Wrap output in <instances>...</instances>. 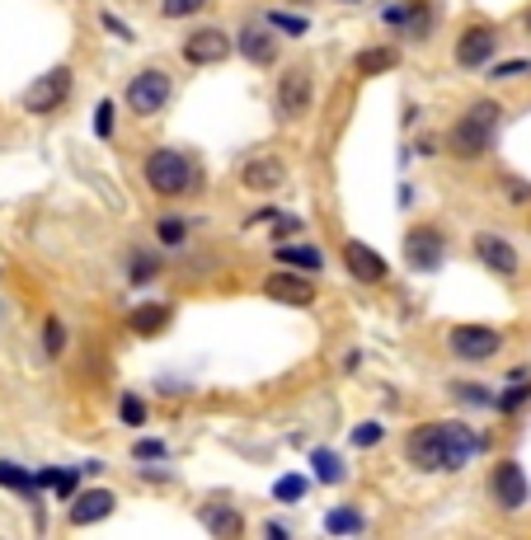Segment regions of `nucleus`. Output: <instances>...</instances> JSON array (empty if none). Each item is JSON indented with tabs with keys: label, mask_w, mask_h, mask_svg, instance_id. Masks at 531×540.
<instances>
[{
	"label": "nucleus",
	"mask_w": 531,
	"mask_h": 540,
	"mask_svg": "<svg viewBox=\"0 0 531 540\" xmlns=\"http://www.w3.org/2000/svg\"><path fill=\"white\" fill-rule=\"evenodd\" d=\"M315 103V85H311V71H288L278 80V118L282 122H301L305 113H311Z\"/></svg>",
	"instance_id": "5"
},
{
	"label": "nucleus",
	"mask_w": 531,
	"mask_h": 540,
	"mask_svg": "<svg viewBox=\"0 0 531 540\" xmlns=\"http://www.w3.org/2000/svg\"><path fill=\"white\" fill-rule=\"evenodd\" d=\"M132 456L137 461H160V456H165V442H137Z\"/></svg>",
	"instance_id": "37"
},
{
	"label": "nucleus",
	"mask_w": 531,
	"mask_h": 540,
	"mask_svg": "<svg viewBox=\"0 0 531 540\" xmlns=\"http://www.w3.org/2000/svg\"><path fill=\"white\" fill-rule=\"evenodd\" d=\"M527 33H531V10H527Z\"/></svg>",
	"instance_id": "40"
},
{
	"label": "nucleus",
	"mask_w": 531,
	"mask_h": 540,
	"mask_svg": "<svg viewBox=\"0 0 531 540\" xmlns=\"http://www.w3.org/2000/svg\"><path fill=\"white\" fill-rule=\"evenodd\" d=\"M263 19H269L273 29H282V33H292V38H301L305 29H311V24H305V14H288V10H269V14H263Z\"/></svg>",
	"instance_id": "28"
},
{
	"label": "nucleus",
	"mask_w": 531,
	"mask_h": 540,
	"mask_svg": "<svg viewBox=\"0 0 531 540\" xmlns=\"http://www.w3.org/2000/svg\"><path fill=\"white\" fill-rule=\"evenodd\" d=\"M499 118H503V109H499L494 99L471 103V109H465V118L452 128V137H447L452 155H461V160L484 155V151H489V141H494V132H499Z\"/></svg>",
	"instance_id": "1"
},
{
	"label": "nucleus",
	"mask_w": 531,
	"mask_h": 540,
	"mask_svg": "<svg viewBox=\"0 0 531 540\" xmlns=\"http://www.w3.org/2000/svg\"><path fill=\"white\" fill-rule=\"evenodd\" d=\"M475 254H480V263L489 268V273H499V278H513V273H518V249L508 244L503 235L480 231V235H475Z\"/></svg>",
	"instance_id": "14"
},
{
	"label": "nucleus",
	"mask_w": 531,
	"mask_h": 540,
	"mask_svg": "<svg viewBox=\"0 0 531 540\" xmlns=\"http://www.w3.org/2000/svg\"><path fill=\"white\" fill-rule=\"evenodd\" d=\"M202 5H208V0H160V14H165V19H189Z\"/></svg>",
	"instance_id": "29"
},
{
	"label": "nucleus",
	"mask_w": 531,
	"mask_h": 540,
	"mask_svg": "<svg viewBox=\"0 0 531 540\" xmlns=\"http://www.w3.org/2000/svg\"><path fill=\"white\" fill-rule=\"evenodd\" d=\"M489 498L503 508V512H518L527 508V498H531V484H527V474L518 461H499L494 474H489Z\"/></svg>",
	"instance_id": "6"
},
{
	"label": "nucleus",
	"mask_w": 531,
	"mask_h": 540,
	"mask_svg": "<svg viewBox=\"0 0 531 540\" xmlns=\"http://www.w3.org/2000/svg\"><path fill=\"white\" fill-rule=\"evenodd\" d=\"M480 451V438L465 423H447V470H461Z\"/></svg>",
	"instance_id": "18"
},
{
	"label": "nucleus",
	"mask_w": 531,
	"mask_h": 540,
	"mask_svg": "<svg viewBox=\"0 0 531 540\" xmlns=\"http://www.w3.org/2000/svg\"><path fill=\"white\" fill-rule=\"evenodd\" d=\"M66 94H71V71L66 66H52L48 75H38L33 85L24 90V109L29 113H52V109L66 103Z\"/></svg>",
	"instance_id": "8"
},
{
	"label": "nucleus",
	"mask_w": 531,
	"mask_h": 540,
	"mask_svg": "<svg viewBox=\"0 0 531 540\" xmlns=\"http://www.w3.org/2000/svg\"><path fill=\"white\" fill-rule=\"evenodd\" d=\"M343 263H349V273H353L358 282H385V273H391V268H385V259L376 254L372 244H362V240H349V244H343Z\"/></svg>",
	"instance_id": "15"
},
{
	"label": "nucleus",
	"mask_w": 531,
	"mask_h": 540,
	"mask_svg": "<svg viewBox=\"0 0 531 540\" xmlns=\"http://www.w3.org/2000/svg\"><path fill=\"white\" fill-rule=\"evenodd\" d=\"M404 456H410L414 470H447V423L414 428L410 442H404Z\"/></svg>",
	"instance_id": "3"
},
{
	"label": "nucleus",
	"mask_w": 531,
	"mask_h": 540,
	"mask_svg": "<svg viewBox=\"0 0 531 540\" xmlns=\"http://www.w3.org/2000/svg\"><path fill=\"white\" fill-rule=\"evenodd\" d=\"M447 348H452V358L461 362H484L499 352V334L484 324H456L452 334H447Z\"/></svg>",
	"instance_id": "9"
},
{
	"label": "nucleus",
	"mask_w": 531,
	"mask_h": 540,
	"mask_svg": "<svg viewBox=\"0 0 531 540\" xmlns=\"http://www.w3.org/2000/svg\"><path fill=\"white\" fill-rule=\"evenodd\" d=\"M311 461H315V480H320V484H334V480H343V461H339L334 451H315Z\"/></svg>",
	"instance_id": "24"
},
{
	"label": "nucleus",
	"mask_w": 531,
	"mask_h": 540,
	"mask_svg": "<svg viewBox=\"0 0 531 540\" xmlns=\"http://www.w3.org/2000/svg\"><path fill=\"white\" fill-rule=\"evenodd\" d=\"M170 75L165 71H141V75H132V85H128V109L137 113V118H151V113H160L170 103Z\"/></svg>",
	"instance_id": "4"
},
{
	"label": "nucleus",
	"mask_w": 531,
	"mask_h": 540,
	"mask_svg": "<svg viewBox=\"0 0 531 540\" xmlns=\"http://www.w3.org/2000/svg\"><path fill=\"white\" fill-rule=\"evenodd\" d=\"M278 259L288 263V268H305V273H320V249H311V244H282L278 249Z\"/></svg>",
	"instance_id": "22"
},
{
	"label": "nucleus",
	"mask_w": 531,
	"mask_h": 540,
	"mask_svg": "<svg viewBox=\"0 0 531 540\" xmlns=\"http://www.w3.org/2000/svg\"><path fill=\"white\" fill-rule=\"evenodd\" d=\"M452 390L461 394L465 404H489V400H494V394H484V385H452Z\"/></svg>",
	"instance_id": "36"
},
{
	"label": "nucleus",
	"mask_w": 531,
	"mask_h": 540,
	"mask_svg": "<svg viewBox=\"0 0 531 540\" xmlns=\"http://www.w3.org/2000/svg\"><path fill=\"white\" fill-rule=\"evenodd\" d=\"M118 409H122V423H132V428L146 419V404H141L137 394H122V404H118Z\"/></svg>",
	"instance_id": "34"
},
{
	"label": "nucleus",
	"mask_w": 531,
	"mask_h": 540,
	"mask_svg": "<svg viewBox=\"0 0 531 540\" xmlns=\"http://www.w3.org/2000/svg\"><path fill=\"white\" fill-rule=\"evenodd\" d=\"M442 254H447V240H442L438 226H414V231L404 235V263H410L414 273L442 268Z\"/></svg>",
	"instance_id": "7"
},
{
	"label": "nucleus",
	"mask_w": 531,
	"mask_h": 540,
	"mask_svg": "<svg viewBox=\"0 0 531 540\" xmlns=\"http://www.w3.org/2000/svg\"><path fill=\"white\" fill-rule=\"evenodd\" d=\"M43 352L48 358H61V352H66V329H61L57 315H48V324H43Z\"/></svg>",
	"instance_id": "26"
},
{
	"label": "nucleus",
	"mask_w": 531,
	"mask_h": 540,
	"mask_svg": "<svg viewBox=\"0 0 531 540\" xmlns=\"http://www.w3.org/2000/svg\"><path fill=\"white\" fill-rule=\"evenodd\" d=\"M0 484H5V489H19V493H33V489H38V474L19 470V465H0Z\"/></svg>",
	"instance_id": "27"
},
{
	"label": "nucleus",
	"mask_w": 531,
	"mask_h": 540,
	"mask_svg": "<svg viewBox=\"0 0 531 540\" xmlns=\"http://www.w3.org/2000/svg\"><path fill=\"white\" fill-rule=\"evenodd\" d=\"M527 400H531V381L522 385V376H518V385H513V390H508V394H499V400H494V404H499L503 413H513V409H522Z\"/></svg>",
	"instance_id": "30"
},
{
	"label": "nucleus",
	"mask_w": 531,
	"mask_h": 540,
	"mask_svg": "<svg viewBox=\"0 0 531 540\" xmlns=\"http://www.w3.org/2000/svg\"><path fill=\"white\" fill-rule=\"evenodd\" d=\"M240 179H244V189H250V193H273V189H282L288 170H282L278 155H254V160L240 170Z\"/></svg>",
	"instance_id": "16"
},
{
	"label": "nucleus",
	"mask_w": 531,
	"mask_h": 540,
	"mask_svg": "<svg viewBox=\"0 0 531 540\" xmlns=\"http://www.w3.org/2000/svg\"><path fill=\"white\" fill-rule=\"evenodd\" d=\"M202 527L212 536H240V512L235 508H202Z\"/></svg>",
	"instance_id": "21"
},
{
	"label": "nucleus",
	"mask_w": 531,
	"mask_h": 540,
	"mask_svg": "<svg viewBox=\"0 0 531 540\" xmlns=\"http://www.w3.org/2000/svg\"><path fill=\"white\" fill-rule=\"evenodd\" d=\"M263 297H273L282 305H311L315 301V282L292 273V268H282V273H269L263 278Z\"/></svg>",
	"instance_id": "11"
},
{
	"label": "nucleus",
	"mask_w": 531,
	"mask_h": 540,
	"mask_svg": "<svg viewBox=\"0 0 531 540\" xmlns=\"http://www.w3.org/2000/svg\"><path fill=\"white\" fill-rule=\"evenodd\" d=\"M324 531H334V536H353V531H362V517L349 512V508H334L330 517H324Z\"/></svg>",
	"instance_id": "25"
},
{
	"label": "nucleus",
	"mask_w": 531,
	"mask_h": 540,
	"mask_svg": "<svg viewBox=\"0 0 531 540\" xmlns=\"http://www.w3.org/2000/svg\"><path fill=\"white\" fill-rule=\"evenodd\" d=\"M400 61L395 48H362L358 52V75H381V71H391Z\"/></svg>",
	"instance_id": "20"
},
{
	"label": "nucleus",
	"mask_w": 531,
	"mask_h": 540,
	"mask_svg": "<svg viewBox=\"0 0 531 540\" xmlns=\"http://www.w3.org/2000/svg\"><path fill=\"white\" fill-rule=\"evenodd\" d=\"M146 183H151V193L160 198H179V193H189L193 183H198V170H193V160L183 155V151H151L146 155Z\"/></svg>",
	"instance_id": "2"
},
{
	"label": "nucleus",
	"mask_w": 531,
	"mask_h": 540,
	"mask_svg": "<svg viewBox=\"0 0 531 540\" xmlns=\"http://www.w3.org/2000/svg\"><path fill=\"white\" fill-rule=\"evenodd\" d=\"M235 48H240L244 57H250L254 66H273V61H278V38H273V24H269V19H263V24H259V19H254V24H244V29H240V38H235Z\"/></svg>",
	"instance_id": "13"
},
{
	"label": "nucleus",
	"mask_w": 531,
	"mask_h": 540,
	"mask_svg": "<svg viewBox=\"0 0 531 540\" xmlns=\"http://www.w3.org/2000/svg\"><path fill=\"white\" fill-rule=\"evenodd\" d=\"M499 52V38H494V29L489 24H471L461 33V43H456V66H465V71H475V66H484L489 57Z\"/></svg>",
	"instance_id": "12"
},
{
	"label": "nucleus",
	"mask_w": 531,
	"mask_h": 540,
	"mask_svg": "<svg viewBox=\"0 0 531 540\" xmlns=\"http://www.w3.org/2000/svg\"><path fill=\"white\" fill-rule=\"evenodd\" d=\"M118 498L109 489H85V493H75V503H71V527H94V522H104V517L113 512Z\"/></svg>",
	"instance_id": "17"
},
{
	"label": "nucleus",
	"mask_w": 531,
	"mask_h": 540,
	"mask_svg": "<svg viewBox=\"0 0 531 540\" xmlns=\"http://www.w3.org/2000/svg\"><path fill=\"white\" fill-rule=\"evenodd\" d=\"M231 33L226 29H193L183 38V61L189 66H212V61H226L231 57Z\"/></svg>",
	"instance_id": "10"
},
{
	"label": "nucleus",
	"mask_w": 531,
	"mask_h": 540,
	"mask_svg": "<svg viewBox=\"0 0 531 540\" xmlns=\"http://www.w3.org/2000/svg\"><path fill=\"white\" fill-rule=\"evenodd\" d=\"M128 324H132V334H141V339H146V334H160V329L170 324V305H137Z\"/></svg>",
	"instance_id": "19"
},
{
	"label": "nucleus",
	"mask_w": 531,
	"mask_h": 540,
	"mask_svg": "<svg viewBox=\"0 0 531 540\" xmlns=\"http://www.w3.org/2000/svg\"><path fill=\"white\" fill-rule=\"evenodd\" d=\"M508 198H513V202H531V189H522V183L508 179Z\"/></svg>",
	"instance_id": "38"
},
{
	"label": "nucleus",
	"mask_w": 531,
	"mask_h": 540,
	"mask_svg": "<svg viewBox=\"0 0 531 540\" xmlns=\"http://www.w3.org/2000/svg\"><path fill=\"white\" fill-rule=\"evenodd\" d=\"M381 438H385L381 423H358V428H353V447H376Z\"/></svg>",
	"instance_id": "33"
},
{
	"label": "nucleus",
	"mask_w": 531,
	"mask_h": 540,
	"mask_svg": "<svg viewBox=\"0 0 531 540\" xmlns=\"http://www.w3.org/2000/svg\"><path fill=\"white\" fill-rule=\"evenodd\" d=\"M113 128H118V113H113V103L104 99V103H99V109H94V137H113Z\"/></svg>",
	"instance_id": "31"
},
{
	"label": "nucleus",
	"mask_w": 531,
	"mask_h": 540,
	"mask_svg": "<svg viewBox=\"0 0 531 540\" xmlns=\"http://www.w3.org/2000/svg\"><path fill=\"white\" fill-rule=\"evenodd\" d=\"M339 5H358V0H339Z\"/></svg>",
	"instance_id": "41"
},
{
	"label": "nucleus",
	"mask_w": 531,
	"mask_h": 540,
	"mask_svg": "<svg viewBox=\"0 0 531 540\" xmlns=\"http://www.w3.org/2000/svg\"><path fill=\"white\" fill-rule=\"evenodd\" d=\"M104 29H113L118 38H132V29H128V24H118V19H113V14H104Z\"/></svg>",
	"instance_id": "39"
},
{
	"label": "nucleus",
	"mask_w": 531,
	"mask_h": 540,
	"mask_svg": "<svg viewBox=\"0 0 531 540\" xmlns=\"http://www.w3.org/2000/svg\"><path fill=\"white\" fill-rule=\"evenodd\" d=\"M305 489H311L305 474H282V480L273 484V498L278 503H296V498H305Z\"/></svg>",
	"instance_id": "23"
},
{
	"label": "nucleus",
	"mask_w": 531,
	"mask_h": 540,
	"mask_svg": "<svg viewBox=\"0 0 531 540\" xmlns=\"http://www.w3.org/2000/svg\"><path fill=\"white\" fill-rule=\"evenodd\" d=\"M155 273H160V263H155V259H146V254H137V259H132V282H151Z\"/></svg>",
	"instance_id": "35"
},
{
	"label": "nucleus",
	"mask_w": 531,
	"mask_h": 540,
	"mask_svg": "<svg viewBox=\"0 0 531 540\" xmlns=\"http://www.w3.org/2000/svg\"><path fill=\"white\" fill-rule=\"evenodd\" d=\"M160 244H183V235H189V226H183L179 217H165V221H160Z\"/></svg>",
	"instance_id": "32"
}]
</instances>
